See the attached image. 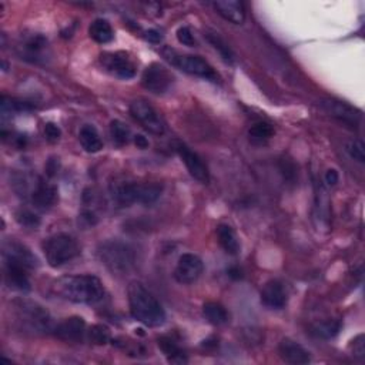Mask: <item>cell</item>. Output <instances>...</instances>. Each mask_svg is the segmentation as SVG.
<instances>
[{
	"mask_svg": "<svg viewBox=\"0 0 365 365\" xmlns=\"http://www.w3.org/2000/svg\"><path fill=\"white\" fill-rule=\"evenodd\" d=\"M159 348L163 351V354L167 357V361L171 364H186L187 355L184 350L179 346V342L170 335H163L157 338Z\"/></svg>",
	"mask_w": 365,
	"mask_h": 365,
	"instance_id": "603a6c76",
	"label": "cell"
},
{
	"mask_svg": "<svg viewBox=\"0 0 365 365\" xmlns=\"http://www.w3.org/2000/svg\"><path fill=\"white\" fill-rule=\"evenodd\" d=\"M34 107L33 104L23 101V100H17V99H12L8 96L2 97V113L8 115V113H21V112H30L33 110Z\"/></svg>",
	"mask_w": 365,
	"mask_h": 365,
	"instance_id": "1f68e13d",
	"label": "cell"
},
{
	"mask_svg": "<svg viewBox=\"0 0 365 365\" xmlns=\"http://www.w3.org/2000/svg\"><path fill=\"white\" fill-rule=\"evenodd\" d=\"M339 180V176H338V171L334 170V168H330L327 170V173L324 176V181L328 184V186H335Z\"/></svg>",
	"mask_w": 365,
	"mask_h": 365,
	"instance_id": "ab89813d",
	"label": "cell"
},
{
	"mask_svg": "<svg viewBox=\"0 0 365 365\" xmlns=\"http://www.w3.org/2000/svg\"><path fill=\"white\" fill-rule=\"evenodd\" d=\"M177 40L184 46H188V48L196 46V39H195V36H193V32L190 30V28H187V26H181L177 30Z\"/></svg>",
	"mask_w": 365,
	"mask_h": 365,
	"instance_id": "d590c367",
	"label": "cell"
},
{
	"mask_svg": "<svg viewBox=\"0 0 365 365\" xmlns=\"http://www.w3.org/2000/svg\"><path fill=\"white\" fill-rule=\"evenodd\" d=\"M52 293L76 304H97L104 298V287L97 277L90 274L64 275L52 284Z\"/></svg>",
	"mask_w": 365,
	"mask_h": 365,
	"instance_id": "6da1fadb",
	"label": "cell"
},
{
	"mask_svg": "<svg viewBox=\"0 0 365 365\" xmlns=\"http://www.w3.org/2000/svg\"><path fill=\"white\" fill-rule=\"evenodd\" d=\"M110 136H112V140L116 146L123 147V146L128 144V141H130L132 133H130V128H128L123 121L113 120L110 123Z\"/></svg>",
	"mask_w": 365,
	"mask_h": 365,
	"instance_id": "f1b7e54d",
	"label": "cell"
},
{
	"mask_svg": "<svg viewBox=\"0 0 365 365\" xmlns=\"http://www.w3.org/2000/svg\"><path fill=\"white\" fill-rule=\"evenodd\" d=\"M43 253L50 267L59 268L73 262L80 254V247L75 237L66 233H59L50 235L41 244Z\"/></svg>",
	"mask_w": 365,
	"mask_h": 365,
	"instance_id": "277c9868",
	"label": "cell"
},
{
	"mask_svg": "<svg viewBox=\"0 0 365 365\" xmlns=\"http://www.w3.org/2000/svg\"><path fill=\"white\" fill-rule=\"evenodd\" d=\"M346 150H347V153L350 155L351 159L357 160L358 163L365 161V146L361 140H358V139L350 140L346 146Z\"/></svg>",
	"mask_w": 365,
	"mask_h": 365,
	"instance_id": "e575fe53",
	"label": "cell"
},
{
	"mask_svg": "<svg viewBox=\"0 0 365 365\" xmlns=\"http://www.w3.org/2000/svg\"><path fill=\"white\" fill-rule=\"evenodd\" d=\"M100 61L107 72L119 79L128 80L136 76V64L133 63L130 56L124 52L101 53Z\"/></svg>",
	"mask_w": 365,
	"mask_h": 365,
	"instance_id": "7c38bea8",
	"label": "cell"
},
{
	"mask_svg": "<svg viewBox=\"0 0 365 365\" xmlns=\"http://www.w3.org/2000/svg\"><path fill=\"white\" fill-rule=\"evenodd\" d=\"M16 311L19 318L23 321L26 326L36 331H53L52 327V318L49 313L41 306L28 302V299H21L16 303Z\"/></svg>",
	"mask_w": 365,
	"mask_h": 365,
	"instance_id": "9c48e42d",
	"label": "cell"
},
{
	"mask_svg": "<svg viewBox=\"0 0 365 365\" xmlns=\"http://www.w3.org/2000/svg\"><path fill=\"white\" fill-rule=\"evenodd\" d=\"M206 39L208 40L210 45L216 49L220 56L223 57L224 61L227 63H234V53L231 52V49L227 46V43L219 36V33H213V32H207L206 33Z\"/></svg>",
	"mask_w": 365,
	"mask_h": 365,
	"instance_id": "4dcf8cb0",
	"label": "cell"
},
{
	"mask_svg": "<svg viewBox=\"0 0 365 365\" xmlns=\"http://www.w3.org/2000/svg\"><path fill=\"white\" fill-rule=\"evenodd\" d=\"M274 136V127L267 121H259L250 127L248 139L253 144L262 146Z\"/></svg>",
	"mask_w": 365,
	"mask_h": 365,
	"instance_id": "4316f807",
	"label": "cell"
},
{
	"mask_svg": "<svg viewBox=\"0 0 365 365\" xmlns=\"http://www.w3.org/2000/svg\"><path fill=\"white\" fill-rule=\"evenodd\" d=\"M109 193L112 200L120 207H128L135 203L143 204L144 184L128 180L123 176L115 177L109 183Z\"/></svg>",
	"mask_w": 365,
	"mask_h": 365,
	"instance_id": "8992f818",
	"label": "cell"
},
{
	"mask_svg": "<svg viewBox=\"0 0 365 365\" xmlns=\"http://www.w3.org/2000/svg\"><path fill=\"white\" fill-rule=\"evenodd\" d=\"M163 55L171 64H173V66L179 68L184 73H188L196 77H201V79H206L214 83H217L220 80V76L216 73V70H214L210 64L200 56L179 55L175 50H164Z\"/></svg>",
	"mask_w": 365,
	"mask_h": 365,
	"instance_id": "5b68a950",
	"label": "cell"
},
{
	"mask_svg": "<svg viewBox=\"0 0 365 365\" xmlns=\"http://www.w3.org/2000/svg\"><path fill=\"white\" fill-rule=\"evenodd\" d=\"M175 150L177 152L179 157L181 159V161L186 164L188 173L193 177L203 184H207L210 181L208 168L197 153L193 152L188 146H186L181 141H175Z\"/></svg>",
	"mask_w": 365,
	"mask_h": 365,
	"instance_id": "5bb4252c",
	"label": "cell"
},
{
	"mask_svg": "<svg viewBox=\"0 0 365 365\" xmlns=\"http://www.w3.org/2000/svg\"><path fill=\"white\" fill-rule=\"evenodd\" d=\"M227 274H228V277H231V278H235V280H237V278H241V271H240L237 267H233V268H230V270L227 271Z\"/></svg>",
	"mask_w": 365,
	"mask_h": 365,
	"instance_id": "b9f144b4",
	"label": "cell"
},
{
	"mask_svg": "<svg viewBox=\"0 0 365 365\" xmlns=\"http://www.w3.org/2000/svg\"><path fill=\"white\" fill-rule=\"evenodd\" d=\"M204 271V264L201 259L196 254H183L176 266L175 278L176 282L183 286H190L196 283Z\"/></svg>",
	"mask_w": 365,
	"mask_h": 365,
	"instance_id": "4fadbf2b",
	"label": "cell"
},
{
	"mask_svg": "<svg viewBox=\"0 0 365 365\" xmlns=\"http://www.w3.org/2000/svg\"><path fill=\"white\" fill-rule=\"evenodd\" d=\"M28 268L21 267L19 264L5 262V280L6 284L20 293H28L30 291V280L28 275Z\"/></svg>",
	"mask_w": 365,
	"mask_h": 365,
	"instance_id": "d6986e66",
	"label": "cell"
},
{
	"mask_svg": "<svg viewBox=\"0 0 365 365\" xmlns=\"http://www.w3.org/2000/svg\"><path fill=\"white\" fill-rule=\"evenodd\" d=\"M341 330V323L337 319H326L323 321V323H318L313 327V334L315 337H319V338H326V339H330V338H334Z\"/></svg>",
	"mask_w": 365,
	"mask_h": 365,
	"instance_id": "f546056e",
	"label": "cell"
},
{
	"mask_svg": "<svg viewBox=\"0 0 365 365\" xmlns=\"http://www.w3.org/2000/svg\"><path fill=\"white\" fill-rule=\"evenodd\" d=\"M314 227L321 234L331 231V199L328 190L321 181H314V206H313Z\"/></svg>",
	"mask_w": 365,
	"mask_h": 365,
	"instance_id": "52a82bcc",
	"label": "cell"
},
{
	"mask_svg": "<svg viewBox=\"0 0 365 365\" xmlns=\"http://www.w3.org/2000/svg\"><path fill=\"white\" fill-rule=\"evenodd\" d=\"M217 239L227 254L237 255L240 253V241L231 226L220 224L217 227Z\"/></svg>",
	"mask_w": 365,
	"mask_h": 365,
	"instance_id": "d4e9b609",
	"label": "cell"
},
{
	"mask_svg": "<svg viewBox=\"0 0 365 365\" xmlns=\"http://www.w3.org/2000/svg\"><path fill=\"white\" fill-rule=\"evenodd\" d=\"M173 75L160 63L150 64L141 76L143 88L155 95H164L166 92H168L171 84H173Z\"/></svg>",
	"mask_w": 365,
	"mask_h": 365,
	"instance_id": "8fae6325",
	"label": "cell"
},
{
	"mask_svg": "<svg viewBox=\"0 0 365 365\" xmlns=\"http://www.w3.org/2000/svg\"><path fill=\"white\" fill-rule=\"evenodd\" d=\"M130 115L141 124L144 130L155 136H161L166 132V124L160 113L148 101L139 99L130 104Z\"/></svg>",
	"mask_w": 365,
	"mask_h": 365,
	"instance_id": "ba28073f",
	"label": "cell"
},
{
	"mask_svg": "<svg viewBox=\"0 0 365 365\" xmlns=\"http://www.w3.org/2000/svg\"><path fill=\"white\" fill-rule=\"evenodd\" d=\"M55 334L64 341H81L88 334L86 331V323L81 317H70L64 319L57 327H55Z\"/></svg>",
	"mask_w": 365,
	"mask_h": 365,
	"instance_id": "44dd1931",
	"label": "cell"
},
{
	"mask_svg": "<svg viewBox=\"0 0 365 365\" xmlns=\"http://www.w3.org/2000/svg\"><path fill=\"white\" fill-rule=\"evenodd\" d=\"M262 303L273 310H282L287 304V293L280 282H268L262 290Z\"/></svg>",
	"mask_w": 365,
	"mask_h": 365,
	"instance_id": "ffe728a7",
	"label": "cell"
},
{
	"mask_svg": "<svg viewBox=\"0 0 365 365\" xmlns=\"http://www.w3.org/2000/svg\"><path fill=\"white\" fill-rule=\"evenodd\" d=\"M321 107H323V110L331 117L353 127L358 126L362 120V113L346 101L337 99H324L321 100Z\"/></svg>",
	"mask_w": 365,
	"mask_h": 365,
	"instance_id": "9a60e30c",
	"label": "cell"
},
{
	"mask_svg": "<svg viewBox=\"0 0 365 365\" xmlns=\"http://www.w3.org/2000/svg\"><path fill=\"white\" fill-rule=\"evenodd\" d=\"M135 144L137 146V148L144 150V148L148 147L150 143H148V140L143 135H137V136H135Z\"/></svg>",
	"mask_w": 365,
	"mask_h": 365,
	"instance_id": "60d3db41",
	"label": "cell"
},
{
	"mask_svg": "<svg viewBox=\"0 0 365 365\" xmlns=\"http://www.w3.org/2000/svg\"><path fill=\"white\" fill-rule=\"evenodd\" d=\"M89 36L99 45H107L115 39V32L109 21L104 19H96L89 26Z\"/></svg>",
	"mask_w": 365,
	"mask_h": 365,
	"instance_id": "484cf974",
	"label": "cell"
},
{
	"mask_svg": "<svg viewBox=\"0 0 365 365\" xmlns=\"http://www.w3.org/2000/svg\"><path fill=\"white\" fill-rule=\"evenodd\" d=\"M203 315L213 326H223L228 323V313L219 303H207L203 307Z\"/></svg>",
	"mask_w": 365,
	"mask_h": 365,
	"instance_id": "83f0119b",
	"label": "cell"
},
{
	"mask_svg": "<svg viewBox=\"0 0 365 365\" xmlns=\"http://www.w3.org/2000/svg\"><path fill=\"white\" fill-rule=\"evenodd\" d=\"M88 338L97 346H104L110 341V331L104 326H93L88 331Z\"/></svg>",
	"mask_w": 365,
	"mask_h": 365,
	"instance_id": "d6a6232c",
	"label": "cell"
},
{
	"mask_svg": "<svg viewBox=\"0 0 365 365\" xmlns=\"http://www.w3.org/2000/svg\"><path fill=\"white\" fill-rule=\"evenodd\" d=\"M278 353L283 361L293 364V365H304L311 361L310 353L299 344V342L291 338H283L280 346H278Z\"/></svg>",
	"mask_w": 365,
	"mask_h": 365,
	"instance_id": "ac0fdd59",
	"label": "cell"
},
{
	"mask_svg": "<svg viewBox=\"0 0 365 365\" xmlns=\"http://www.w3.org/2000/svg\"><path fill=\"white\" fill-rule=\"evenodd\" d=\"M17 53L30 63H45L49 57V41L40 33L25 34L19 41Z\"/></svg>",
	"mask_w": 365,
	"mask_h": 365,
	"instance_id": "30bf717a",
	"label": "cell"
},
{
	"mask_svg": "<svg viewBox=\"0 0 365 365\" xmlns=\"http://www.w3.org/2000/svg\"><path fill=\"white\" fill-rule=\"evenodd\" d=\"M128 307L132 317L148 328H157L166 323V311L157 298L141 283L133 282L128 286Z\"/></svg>",
	"mask_w": 365,
	"mask_h": 365,
	"instance_id": "7a4b0ae2",
	"label": "cell"
},
{
	"mask_svg": "<svg viewBox=\"0 0 365 365\" xmlns=\"http://www.w3.org/2000/svg\"><path fill=\"white\" fill-rule=\"evenodd\" d=\"M5 262H10L19 264L28 270H33L37 267L36 255L25 246L16 240H9L3 246Z\"/></svg>",
	"mask_w": 365,
	"mask_h": 365,
	"instance_id": "2e32d148",
	"label": "cell"
},
{
	"mask_svg": "<svg viewBox=\"0 0 365 365\" xmlns=\"http://www.w3.org/2000/svg\"><path fill=\"white\" fill-rule=\"evenodd\" d=\"M43 132H45L46 140L50 141V143H56L61 137L60 127L57 124H55V123H46L45 124V130H43Z\"/></svg>",
	"mask_w": 365,
	"mask_h": 365,
	"instance_id": "8d00e7d4",
	"label": "cell"
},
{
	"mask_svg": "<svg viewBox=\"0 0 365 365\" xmlns=\"http://www.w3.org/2000/svg\"><path fill=\"white\" fill-rule=\"evenodd\" d=\"M97 255L101 264L116 275L128 274L137 262L135 248L119 240L103 243L97 250Z\"/></svg>",
	"mask_w": 365,
	"mask_h": 365,
	"instance_id": "3957f363",
	"label": "cell"
},
{
	"mask_svg": "<svg viewBox=\"0 0 365 365\" xmlns=\"http://www.w3.org/2000/svg\"><path fill=\"white\" fill-rule=\"evenodd\" d=\"M16 220L20 226L28 227V228H36L40 224V219H39L37 214H34L33 211H30L28 208L19 210L16 213Z\"/></svg>",
	"mask_w": 365,
	"mask_h": 365,
	"instance_id": "836d02e7",
	"label": "cell"
},
{
	"mask_svg": "<svg viewBox=\"0 0 365 365\" xmlns=\"http://www.w3.org/2000/svg\"><path fill=\"white\" fill-rule=\"evenodd\" d=\"M364 335L359 334L358 337L354 338L353 341V353H354V357H358V358H364L365 357V342H364Z\"/></svg>",
	"mask_w": 365,
	"mask_h": 365,
	"instance_id": "74e56055",
	"label": "cell"
},
{
	"mask_svg": "<svg viewBox=\"0 0 365 365\" xmlns=\"http://www.w3.org/2000/svg\"><path fill=\"white\" fill-rule=\"evenodd\" d=\"M217 13L234 25H241L246 20V8L237 0H219L213 3Z\"/></svg>",
	"mask_w": 365,
	"mask_h": 365,
	"instance_id": "7402d4cb",
	"label": "cell"
},
{
	"mask_svg": "<svg viewBox=\"0 0 365 365\" xmlns=\"http://www.w3.org/2000/svg\"><path fill=\"white\" fill-rule=\"evenodd\" d=\"M144 37H146V40H148L150 43H156V45H157V43H160V41L163 40V34H161L159 30H156V29L147 30V32L144 33Z\"/></svg>",
	"mask_w": 365,
	"mask_h": 365,
	"instance_id": "f35d334b",
	"label": "cell"
},
{
	"mask_svg": "<svg viewBox=\"0 0 365 365\" xmlns=\"http://www.w3.org/2000/svg\"><path fill=\"white\" fill-rule=\"evenodd\" d=\"M79 141L88 153H99L103 148V140L97 128L92 124H84L79 132Z\"/></svg>",
	"mask_w": 365,
	"mask_h": 365,
	"instance_id": "cb8c5ba5",
	"label": "cell"
},
{
	"mask_svg": "<svg viewBox=\"0 0 365 365\" xmlns=\"http://www.w3.org/2000/svg\"><path fill=\"white\" fill-rule=\"evenodd\" d=\"M34 204V207L40 210L50 208L57 201V188L56 186L41 180L36 179V181L32 183V187L28 195Z\"/></svg>",
	"mask_w": 365,
	"mask_h": 365,
	"instance_id": "e0dca14e",
	"label": "cell"
}]
</instances>
